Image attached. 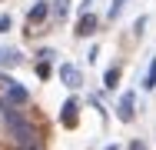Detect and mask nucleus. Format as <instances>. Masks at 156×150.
<instances>
[{
    "label": "nucleus",
    "instance_id": "obj_1",
    "mask_svg": "<svg viewBox=\"0 0 156 150\" xmlns=\"http://www.w3.org/2000/svg\"><path fill=\"white\" fill-rule=\"evenodd\" d=\"M3 120L10 123V137H13V144H17V147H27V144L37 140V137H33V127L20 117L17 110H3Z\"/></svg>",
    "mask_w": 156,
    "mask_h": 150
},
{
    "label": "nucleus",
    "instance_id": "obj_2",
    "mask_svg": "<svg viewBox=\"0 0 156 150\" xmlns=\"http://www.w3.org/2000/svg\"><path fill=\"white\" fill-rule=\"evenodd\" d=\"M3 87H7V90H3V103H10V107H20V103L30 100L27 87H20V84H13V80H7Z\"/></svg>",
    "mask_w": 156,
    "mask_h": 150
},
{
    "label": "nucleus",
    "instance_id": "obj_3",
    "mask_svg": "<svg viewBox=\"0 0 156 150\" xmlns=\"http://www.w3.org/2000/svg\"><path fill=\"white\" fill-rule=\"evenodd\" d=\"M133 103H136V97H133V90H129V93H123V97H120V107H116V117L129 123V120L136 117V107H133Z\"/></svg>",
    "mask_w": 156,
    "mask_h": 150
},
{
    "label": "nucleus",
    "instance_id": "obj_4",
    "mask_svg": "<svg viewBox=\"0 0 156 150\" xmlns=\"http://www.w3.org/2000/svg\"><path fill=\"white\" fill-rule=\"evenodd\" d=\"M76 114H80V100H76V97H70V100L63 103V110H60V120L66 123V127H73V120H76Z\"/></svg>",
    "mask_w": 156,
    "mask_h": 150
},
{
    "label": "nucleus",
    "instance_id": "obj_5",
    "mask_svg": "<svg viewBox=\"0 0 156 150\" xmlns=\"http://www.w3.org/2000/svg\"><path fill=\"white\" fill-rule=\"evenodd\" d=\"M60 80L66 87H76V84H80V70H76L73 63H60Z\"/></svg>",
    "mask_w": 156,
    "mask_h": 150
},
{
    "label": "nucleus",
    "instance_id": "obj_6",
    "mask_svg": "<svg viewBox=\"0 0 156 150\" xmlns=\"http://www.w3.org/2000/svg\"><path fill=\"white\" fill-rule=\"evenodd\" d=\"M96 27H100V20H96L93 13H87L80 20V27H76V37H90V33H96Z\"/></svg>",
    "mask_w": 156,
    "mask_h": 150
},
{
    "label": "nucleus",
    "instance_id": "obj_7",
    "mask_svg": "<svg viewBox=\"0 0 156 150\" xmlns=\"http://www.w3.org/2000/svg\"><path fill=\"white\" fill-rule=\"evenodd\" d=\"M20 63V54L10 50V47H0V67H17Z\"/></svg>",
    "mask_w": 156,
    "mask_h": 150
},
{
    "label": "nucleus",
    "instance_id": "obj_8",
    "mask_svg": "<svg viewBox=\"0 0 156 150\" xmlns=\"http://www.w3.org/2000/svg\"><path fill=\"white\" fill-rule=\"evenodd\" d=\"M47 10H50V3H47V0H40V3L30 10V20H43V17H47Z\"/></svg>",
    "mask_w": 156,
    "mask_h": 150
},
{
    "label": "nucleus",
    "instance_id": "obj_9",
    "mask_svg": "<svg viewBox=\"0 0 156 150\" xmlns=\"http://www.w3.org/2000/svg\"><path fill=\"white\" fill-rule=\"evenodd\" d=\"M143 84H146V90H153V87H156V60L150 63V73H146V80H143Z\"/></svg>",
    "mask_w": 156,
    "mask_h": 150
},
{
    "label": "nucleus",
    "instance_id": "obj_10",
    "mask_svg": "<svg viewBox=\"0 0 156 150\" xmlns=\"http://www.w3.org/2000/svg\"><path fill=\"white\" fill-rule=\"evenodd\" d=\"M120 84V70L113 67V70H106V87H116Z\"/></svg>",
    "mask_w": 156,
    "mask_h": 150
},
{
    "label": "nucleus",
    "instance_id": "obj_11",
    "mask_svg": "<svg viewBox=\"0 0 156 150\" xmlns=\"http://www.w3.org/2000/svg\"><path fill=\"white\" fill-rule=\"evenodd\" d=\"M37 73H40V77H50V67H47V60H40V63H37Z\"/></svg>",
    "mask_w": 156,
    "mask_h": 150
},
{
    "label": "nucleus",
    "instance_id": "obj_12",
    "mask_svg": "<svg viewBox=\"0 0 156 150\" xmlns=\"http://www.w3.org/2000/svg\"><path fill=\"white\" fill-rule=\"evenodd\" d=\"M53 10H57V17H63V13H66V0H57V3H53Z\"/></svg>",
    "mask_w": 156,
    "mask_h": 150
},
{
    "label": "nucleus",
    "instance_id": "obj_13",
    "mask_svg": "<svg viewBox=\"0 0 156 150\" xmlns=\"http://www.w3.org/2000/svg\"><path fill=\"white\" fill-rule=\"evenodd\" d=\"M126 0H116V3H113V10H110V17H116V13H120V7H123Z\"/></svg>",
    "mask_w": 156,
    "mask_h": 150
},
{
    "label": "nucleus",
    "instance_id": "obj_14",
    "mask_svg": "<svg viewBox=\"0 0 156 150\" xmlns=\"http://www.w3.org/2000/svg\"><path fill=\"white\" fill-rule=\"evenodd\" d=\"M3 30H10V17H0V33Z\"/></svg>",
    "mask_w": 156,
    "mask_h": 150
},
{
    "label": "nucleus",
    "instance_id": "obj_15",
    "mask_svg": "<svg viewBox=\"0 0 156 150\" xmlns=\"http://www.w3.org/2000/svg\"><path fill=\"white\" fill-rule=\"evenodd\" d=\"M20 150H43V147H40V144L33 140V144H27V147H20Z\"/></svg>",
    "mask_w": 156,
    "mask_h": 150
},
{
    "label": "nucleus",
    "instance_id": "obj_16",
    "mask_svg": "<svg viewBox=\"0 0 156 150\" xmlns=\"http://www.w3.org/2000/svg\"><path fill=\"white\" fill-rule=\"evenodd\" d=\"M133 150H146V147H143V144H140V140H136V144H133Z\"/></svg>",
    "mask_w": 156,
    "mask_h": 150
},
{
    "label": "nucleus",
    "instance_id": "obj_17",
    "mask_svg": "<svg viewBox=\"0 0 156 150\" xmlns=\"http://www.w3.org/2000/svg\"><path fill=\"white\" fill-rule=\"evenodd\" d=\"M106 150H120V147H116V144H110V147H106Z\"/></svg>",
    "mask_w": 156,
    "mask_h": 150
}]
</instances>
